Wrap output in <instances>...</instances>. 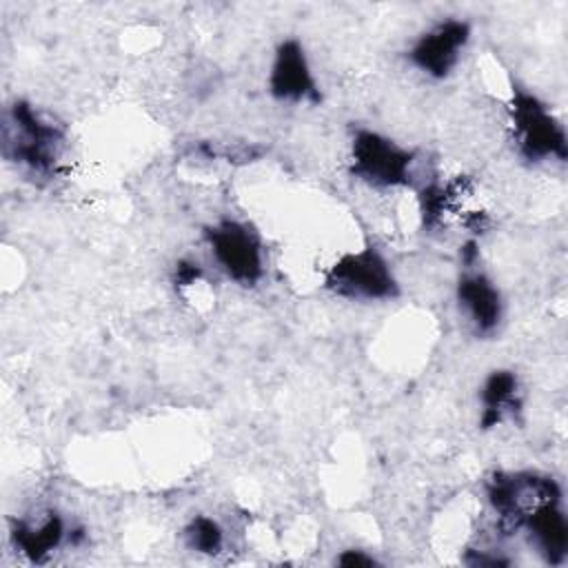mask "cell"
<instances>
[{"label":"cell","mask_w":568,"mask_h":568,"mask_svg":"<svg viewBox=\"0 0 568 568\" xmlns=\"http://www.w3.org/2000/svg\"><path fill=\"white\" fill-rule=\"evenodd\" d=\"M67 126L31 100L16 98L2 115V155L33 180H53L67 151Z\"/></svg>","instance_id":"6da1fadb"},{"label":"cell","mask_w":568,"mask_h":568,"mask_svg":"<svg viewBox=\"0 0 568 568\" xmlns=\"http://www.w3.org/2000/svg\"><path fill=\"white\" fill-rule=\"evenodd\" d=\"M506 120L515 153L526 164H566V124L544 98L524 87H513L506 102Z\"/></svg>","instance_id":"7a4b0ae2"},{"label":"cell","mask_w":568,"mask_h":568,"mask_svg":"<svg viewBox=\"0 0 568 568\" xmlns=\"http://www.w3.org/2000/svg\"><path fill=\"white\" fill-rule=\"evenodd\" d=\"M346 171L355 182L373 191L413 189L417 153L377 129L357 126L348 138Z\"/></svg>","instance_id":"3957f363"},{"label":"cell","mask_w":568,"mask_h":568,"mask_svg":"<svg viewBox=\"0 0 568 568\" xmlns=\"http://www.w3.org/2000/svg\"><path fill=\"white\" fill-rule=\"evenodd\" d=\"M322 286L337 300L359 304L393 302L402 293L393 262L373 244L337 253L324 268Z\"/></svg>","instance_id":"277c9868"},{"label":"cell","mask_w":568,"mask_h":568,"mask_svg":"<svg viewBox=\"0 0 568 568\" xmlns=\"http://www.w3.org/2000/svg\"><path fill=\"white\" fill-rule=\"evenodd\" d=\"M202 240L215 271L240 288H255L266 277V244L240 217H217L204 226Z\"/></svg>","instance_id":"5b68a950"},{"label":"cell","mask_w":568,"mask_h":568,"mask_svg":"<svg viewBox=\"0 0 568 568\" xmlns=\"http://www.w3.org/2000/svg\"><path fill=\"white\" fill-rule=\"evenodd\" d=\"M473 40V24L459 16H446L422 29L406 47V62L419 75L442 82L462 64Z\"/></svg>","instance_id":"8992f818"},{"label":"cell","mask_w":568,"mask_h":568,"mask_svg":"<svg viewBox=\"0 0 568 568\" xmlns=\"http://www.w3.org/2000/svg\"><path fill=\"white\" fill-rule=\"evenodd\" d=\"M453 300L464 326L479 339L495 337L506 322V300L499 284L481 264L462 266Z\"/></svg>","instance_id":"52a82bcc"},{"label":"cell","mask_w":568,"mask_h":568,"mask_svg":"<svg viewBox=\"0 0 568 568\" xmlns=\"http://www.w3.org/2000/svg\"><path fill=\"white\" fill-rule=\"evenodd\" d=\"M266 91L280 104H311L322 102V89L313 71L306 47L300 38H282L268 62Z\"/></svg>","instance_id":"ba28073f"},{"label":"cell","mask_w":568,"mask_h":568,"mask_svg":"<svg viewBox=\"0 0 568 568\" xmlns=\"http://www.w3.org/2000/svg\"><path fill=\"white\" fill-rule=\"evenodd\" d=\"M519 535L544 564L564 566L568 559V515L564 493L550 495L526 510L515 530V537Z\"/></svg>","instance_id":"9c48e42d"},{"label":"cell","mask_w":568,"mask_h":568,"mask_svg":"<svg viewBox=\"0 0 568 568\" xmlns=\"http://www.w3.org/2000/svg\"><path fill=\"white\" fill-rule=\"evenodd\" d=\"M71 528L55 508L40 510L31 517H16L9 524L13 550L29 564H47L62 546H71Z\"/></svg>","instance_id":"30bf717a"},{"label":"cell","mask_w":568,"mask_h":568,"mask_svg":"<svg viewBox=\"0 0 568 568\" xmlns=\"http://www.w3.org/2000/svg\"><path fill=\"white\" fill-rule=\"evenodd\" d=\"M524 410V386L513 368L499 366L484 375L477 388V428L497 430Z\"/></svg>","instance_id":"8fae6325"},{"label":"cell","mask_w":568,"mask_h":568,"mask_svg":"<svg viewBox=\"0 0 568 568\" xmlns=\"http://www.w3.org/2000/svg\"><path fill=\"white\" fill-rule=\"evenodd\" d=\"M182 541L195 555L217 557L226 546V530L213 515L195 513L182 526Z\"/></svg>","instance_id":"7c38bea8"},{"label":"cell","mask_w":568,"mask_h":568,"mask_svg":"<svg viewBox=\"0 0 568 568\" xmlns=\"http://www.w3.org/2000/svg\"><path fill=\"white\" fill-rule=\"evenodd\" d=\"M206 280V271H204V264L193 260V257H180L175 264H173V271H171V284L178 293H184V291H193L195 286H200L202 282Z\"/></svg>","instance_id":"4fadbf2b"},{"label":"cell","mask_w":568,"mask_h":568,"mask_svg":"<svg viewBox=\"0 0 568 568\" xmlns=\"http://www.w3.org/2000/svg\"><path fill=\"white\" fill-rule=\"evenodd\" d=\"M337 566H344V568H375V566H382V559L375 557L371 550H364V548H342L335 559H333Z\"/></svg>","instance_id":"5bb4252c"},{"label":"cell","mask_w":568,"mask_h":568,"mask_svg":"<svg viewBox=\"0 0 568 568\" xmlns=\"http://www.w3.org/2000/svg\"><path fill=\"white\" fill-rule=\"evenodd\" d=\"M462 561L468 564V566H490V568L510 566L513 564L510 557H506L501 552H495L490 548H466Z\"/></svg>","instance_id":"9a60e30c"}]
</instances>
